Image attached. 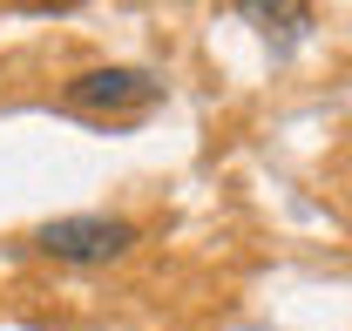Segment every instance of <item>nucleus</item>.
Returning a JSON list of instances; mask_svg holds the SVG:
<instances>
[{
	"instance_id": "f03ea898",
	"label": "nucleus",
	"mask_w": 352,
	"mask_h": 331,
	"mask_svg": "<svg viewBox=\"0 0 352 331\" xmlns=\"http://www.w3.org/2000/svg\"><path fill=\"white\" fill-rule=\"evenodd\" d=\"M61 102L75 115H142V109L163 102V82L149 68H88L61 88Z\"/></svg>"
},
{
	"instance_id": "f257e3e1",
	"label": "nucleus",
	"mask_w": 352,
	"mask_h": 331,
	"mask_svg": "<svg viewBox=\"0 0 352 331\" xmlns=\"http://www.w3.org/2000/svg\"><path fill=\"white\" fill-rule=\"evenodd\" d=\"M34 250L54 264H116L135 250V223H122V216H54L34 230Z\"/></svg>"
}]
</instances>
